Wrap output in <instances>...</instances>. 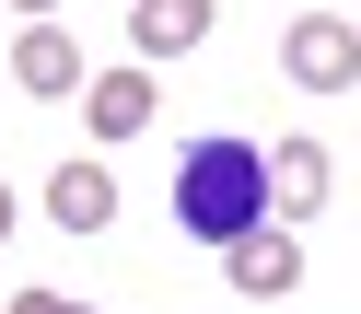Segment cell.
Segmentation results:
<instances>
[{
	"label": "cell",
	"instance_id": "cell-1",
	"mask_svg": "<svg viewBox=\"0 0 361 314\" xmlns=\"http://www.w3.org/2000/svg\"><path fill=\"white\" fill-rule=\"evenodd\" d=\"M268 221V151L245 140V128H210V140H187V163H175V233L187 244H245Z\"/></svg>",
	"mask_w": 361,
	"mask_h": 314
},
{
	"label": "cell",
	"instance_id": "cell-2",
	"mask_svg": "<svg viewBox=\"0 0 361 314\" xmlns=\"http://www.w3.org/2000/svg\"><path fill=\"white\" fill-rule=\"evenodd\" d=\"M280 70H291V94H314V105L350 94L361 82V24L350 12H291L280 24Z\"/></svg>",
	"mask_w": 361,
	"mask_h": 314
},
{
	"label": "cell",
	"instance_id": "cell-3",
	"mask_svg": "<svg viewBox=\"0 0 361 314\" xmlns=\"http://www.w3.org/2000/svg\"><path fill=\"white\" fill-rule=\"evenodd\" d=\"M221 280H233L245 303H291V291H303V233H280V221H257L245 244H221Z\"/></svg>",
	"mask_w": 361,
	"mask_h": 314
},
{
	"label": "cell",
	"instance_id": "cell-4",
	"mask_svg": "<svg viewBox=\"0 0 361 314\" xmlns=\"http://www.w3.org/2000/svg\"><path fill=\"white\" fill-rule=\"evenodd\" d=\"M326 187H338L326 140H268V221H280V233H303V221L326 210Z\"/></svg>",
	"mask_w": 361,
	"mask_h": 314
},
{
	"label": "cell",
	"instance_id": "cell-5",
	"mask_svg": "<svg viewBox=\"0 0 361 314\" xmlns=\"http://www.w3.org/2000/svg\"><path fill=\"white\" fill-rule=\"evenodd\" d=\"M210 24H221V0H128V58H187V47H210Z\"/></svg>",
	"mask_w": 361,
	"mask_h": 314
},
{
	"label": "cell",
	"instance_id": "cell-6",
	"mask_svg": "<svg viewBox=\"0 0 361 314\" xmlns=\"http://www.w3.org/2000/svg\"><path fill=\"white\" fill-rule=\"evenodd\" d=\"M12 82H24V94H82V82H94V70H82V35L71 24H24V35H12Z\"/></svg>",
	"mask_w": 361,
	"mask_h": 314
},
{
	"label": "cell",
	"instance_id": "cell-7",
	"mask_svg": "<svg viewBox=\"0 0 361 314\" xmlns=\"http://www.w3.org/2000/svg\"><path fill=\"white\" fill-rule=\"evenodd\" d=\"M82 128H94V140H140V128H152V70H140V58L82 82Z\"/></svg>",
	"mask_w": 361,
	"mask_h": 314
},
{
	"label": "cell",
	"instance_id": "cell-8",
	"mask_svg": "<svg viewBox=\"0 0 361 314\" xmlns=\"http://www.w3.org/2000/svg\"><path fill=\"white\" fill-rule=\"evenodd\" d=\"M47 221H59V233H105V221H117V175L71 151V163L47 175Z\"/></svg>",
	"mask_w": 361,
	"mask_h": 314
},
{
	"label": "cell",
	"instance_id": "cell-9",
	"mask_svg": "<svg viewBox=\"0 0 361 314\" xmlns=\"http://www.w3.org/2000/svg\"><path fill=\"white\" fill-rule=\"evenodd\" d=\"M12 314H94V303H71V291H12Z\"/></svg>",
	"mask_w": 361,
	"mask_h": 314
},
{
	"label": "cell",
	"instance_id": "cell-10",
	"mask_svg": "<svg viewBox=\"0 0 361 314\" xmlns=\"http://www.w3.org/2000/svg\"><path fill=\"white\" fill-rule=\"evenodd\" d=\"M0 12H24V24H59V0H0Z\"/></svg>",
	"mask_w": 361,
	"mask_h": 314
},
{
	"label": "cell",
	"instance_id": "cell-11",
	"mask_svg": "<svg viewBox=\"0 0 361 314\" xmlns=\"http://www.w3.org/2000/svg\"><path fill=\"white\" fill-rule=\"evenodd\" d=\"M12 221H24V210H12V187H0V244H12Z\"/></svg>",
	"mask_w": 361,
	"mask_h": 314
},
{
	"label": "cell",
	"instance_id": "cell-12",
	"mask_svg": "<svg viewBox=\"0 0 361 314\" xmlns=\"http://www.w3.org/2000/svg\"><path fill=\"white\" fill-rule=\"evenodd\" d=\"M350 24H361V12H350Z\"/></svg>",
	"mask_w": 361,
	"mask_h": 314
}]
</instances>
